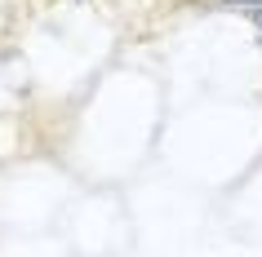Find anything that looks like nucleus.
I'll use <instances>...</instances> for the list:
<instances>
[{
	"label": "nucleus",
	"mask_w": 262,
	"mask_h": 257,
	"mask_svg": "<svg viewBox=\"0 0 262 257\" xmlns=\"http://www.w3.org/2000/svg\"><path fill=\"white\" fill-rule=\"evenodd\" d=\"M222 5H231V9H258L262 0H222Z\"/></svg>",
	"instance_id": "obj_1"
},
{
	"label": "nucleus",
	"mask_w": 262,
	"mask_h": 257,
	"mask_svg": "<svg viewBox=\"0 0 262 257\" xmlns=\"http://www.w3.org/2000/svg\"><path fill=\"white\" fill-rule=\"evenodd\" d=\"M249 14H253V27L262 31V5H258V9H249Z\"/></svg>",
	"instance_id": "obj_2"
}]
</instances>
